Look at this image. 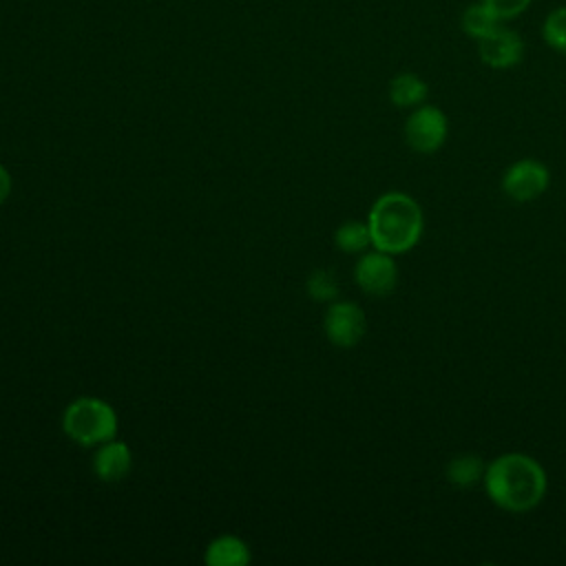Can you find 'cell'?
I'll list each match as a JSON object with an SVG mask.
<instances>
[{
  "label": "cell",
  "mask_w": 566,
  "mask_h": 566,
  "mask_svg": "<svg viewBox=\"0 0 566 566\" xmlns=\"http://www.w3.org/2000/svg\"><path fill=\"white\" fill-rule=\"evenodd\" d=\"M11 190H13V179H11V172H9V168H7L4 164H0V206H2V203L9 199Z\"/></svg>",
  "instance_id": "18"
},
{
  "label": "cell",
  "mask_w": 566,
  "mask_h": 566,
  "mask_svg": "<svg viewBox=\"0 0 566 566\" xmlns=\"http://www.w3.org/2000/svg\"><path fill=\"white\" fill-rule=\"evenodd\" d=\"M354 281L369 296L391 294L398 283V265L394 254L376 248L371 252H363L354 265Z\"/></svg>",
  "instance_id": "7"
},
{
  "label": "cell",
  "mask_w": 566,
  "mask_h": 566,
  "mask_svg": "<svg viewBox=\"0 0 566 566\" xmlns=\"http://www.w3.org/2000/svg\"><path fill=\"white\" fill-rule=\"evenodd\" d=\"M542 38L553 51L566 55V4H559L546 13L542 22Z\"/></svg>",
  "instance_id": "15"
},
{
  "label": "cell",
  "mask_w": 566,
  "mask_h": 566,
  "mask_svg": "<svg viewBox=\"0 0 566 566\" xmlns=\"http://www.w3.org/2000/svg\"><path fill=\"white\" fill-rule=\"evenodd\" d=\"M250 559V546L239 535H219L203 551V562L208 566H245Z\"/></svg>",
  "instance_id": "10"
},
{
  "label": "cell",
  "mask_w": 566,
  "mask_h": 566,
  "mask_svg": "<svg viewBox=\"0 0 566 566\" xmlns=\"http://www.w3.org/2000/svg\"><path fill=\"white\" fill-rule=\"evenodd\" d=\"M405 142L411 150L420 155H431L440 150L449 135V119L442 108L433 104H420L411 108L405 122Z\"/></svg>",
  "instance_id": "4"
},
{
  "label": "cell",
  "mask_w": 566,
  "mask_h": 566,
  "mask_svg": "<svg viewBox=\"0 0 566 566\" xmlns=\"http://www.w3.org/2000/svg\"><path fill=\"white\" fill-rule=\"evenodd\" d=\"M91 469L95 478L102 482H108V484L122 482L133 469V451L126 442L111 438L95 447Z\"/></svg>",
  "instance_id": "9"
},
{
  "label": "cell",
  "mask_w": 566,
  "mask_h": 566,
  "mask_svg": "<svg viewBox=\"0 0 566 566\" xmlns=\"http://www.w3.org/2000/svg\"><path fill=\"white\" fill-rule=\"evenodd\" d=\"M500 24H504V22H500V20H495L493 18V13L478 0V2H471L464 11H462V15H460V29L471 38V40H482V38H486L489 33H493Z\"/></svg>",
  "instance_id": "13"
},
{
  "label": "cell",
  "mask_w": 566,
  "mask_h": 566,
  "mask_svg": "<svg viewBox=\"0 0 566 566\" xmlns=\"http://www.w3.org/2000/svg\"><path fill=\"white\" fill-rule=\"evenodd\" d=\"M482 484L497 509L509 513H528L544 500L548 478L533 455L511 451L486 464Z\"/></svg>",
  "instance_id": "1"
},
{
  "label": "cell",
  "mask_w": 566,
  "mask_h": 566,
  "mask_svg": "<svg viewBox=\"0 0 566 566\" xmlns=\"http://www.w3.org/2000/svg\"><path fill=\"white\" fill-rule=\"evenodd\" d=\"M429 84L413 71H402L389 82V102L398 108H416L427 102Z\"/></svg>",
  "instance_id": "11"
},
{
  "label": "cell",
  "mask_w": 566,
  "mask_h": 566,
  "mask_svg": "<svg viewBox=\"0 0 566 566\" xmlns=\"http://www.w3.org/2000/svg\"><path fill=\"white\" fill-rule=\"evenodd\" d=\"M307 294L314 298V301H321V303H332L336 301L338 296V281L334 276V272L329 270H314L307 279Z\"/></svg>",
  "instance_id": "16"
},
{
  "label": "cell",
  "mask_w": 566,
  "mask_h": 566,
  "mask_svg": "<svg viewBox=\"0 0 566 566\" xmlns=\"http://www.w3.org/2000/svg\"><path fill=\"white\" fill-rule=\"evenodd\" d=\"M491 13L495 20L500 22H509V20H515L520 18L533 0H480Z\"/></svg>",
  "instance_id": "17"
},
{
  "label": "cell",
  "mask_w": 566,
  "mask_h": 566,
  "mask_svg": "<svg viewBox=\"0 0 566 566\" xmlns=\"http://www.w3.org/2000/svg\"><path fill=\"white\" fill-rule=\"evenodd\" d=\"M323 332L336 347H354L367 332V316L354 301H332L323 314Z\"/></svg>",
  "instance_id": "5"
},
{
  "label": "cell",
  "mask_w": 566,
  "mask_h": 566,
  "mask_svg": "<svg viewBox=\"0 0 566 566\" xmlns=\"http://www.w3.org/2000/svg\"><path fill=\"white\" fill-rule=\"evenodd\" d=\"M484 471H486V464L475 453H458L444 467L447 482L458 489H469V486L482 482Z\"/></svg>",
  "instance_id": "12"
},
{
  "label": "cell",
  "mask_w": 566,
  "mask_h": 566,
  "mask_svg": "<svg viewBox=\"0 0 566 566\" xmlns=\"http://www.w3.org/2000/svg\"><path fill=\"white\" fill-rule=\"evenodd\" d=\"M551 186V170L539 159H517L502 175V192L520 203L539 199Z\"/></svg>",
  "instance_id": "6"
},
{
  "label": "cell",
  "mask_w": 566,
  "mask_h": 566,
  "mask_svg": "<svg viewBox=\"0 0 566 566\" xmlns=\"http://www.w3.org/2000/svg\"><path fill=\"white\" fill-rule=\"evenodd\" d=\"M334 243L345 254H363L371 245V234L367 221H345L334 232Z\"/></svg>",
  "instance_id": "14"
},
{
  "label": "cell",
  "mask_w": 566,
  "mask_h": 566,
  "mask_svg": "<svg viewBox=\"0 0 566 566\" xmlns=\"http://www.w3.org/2000/svg\"><path fill=\"white\" fill-rule=\"evenodd\" d=\"M117 427L115 407L97 396H80L62 411V431L80 447H97L115 438Z\"/></svg>",
  "instance_id": "3"
},
{
  "label": "cell",
  "mask_w": 566,
  "mask_h": 566,
  "mask_svg": "<svg viewBox=\"0 0 566 566\" xmlns=\"http://www.w3.org/2000/svg\"><path fill=\"white\" fill-rule=\"evenodd\" d=\"M367 226L371 245L396 256L416 248L424 230V214L411 195L389 190L371 203Z\"/></svg>",
  "instance_id": "2"
},
{
  "label": "cell",
  "mask_w": 566,
  "mask_h": 566,
  "mask_svg": "<svg viewBox=\"0 0 566 566\" xmlns=\"http://www.w3.org/2000/svg\"><path fill=\"white\" fill-rule=\"evenodd\" d=\"M478 57L495 71H506L524 60V40L517 31L500 24L493 33L478 40Z\"/></svg>",
  "instance_id": "8"
}]
</instances>
